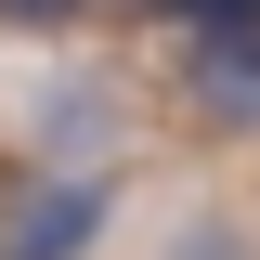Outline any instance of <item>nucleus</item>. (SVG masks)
I'll list each match as a JSON object with an SVG mask.
<instances>
[{"instance_id": "nucleus-1", "label": "nucleus", "mask_w": 260, "mask_h": 260, "mask_svg": "<svg viewBox=\"0 0 260 260\" xmlns=\"http://www.w3.org/2000/svg\"><path fill=\"white\" fill-rule=\"evenodd\" d=\"M91 234H104V182H91V169H65V182H39L26 208H13L0 260H78Z\"/></svg>"}, {"instance_id": "nucleus-2", "label": "nucleus", "mask_w": 260, "mask_h": 260, "mask_svg": "<svg viewBox=\"0 0 260 260\" xmlns=\"http://www.w3.org/2000/svg\"><path fill=\"white\" fill-rule=\"evenodd\" d=\"M195 117L221 130H260V26H195V65H182Z\"/></svg>"}, {"instance_id": "nucleus-3", "label": "nucleus", "mask_w": 260, "mask_h": 260, "mask_svg": "<svg viewBox=\"0 0 260 260\" xmlns=\"http://www.w3.org/2000/svg\"><path fill=\"white\" fill-rule=\"evenodd\" d=\"M143 13H169V26H260V0H143Z\"/></svg>"}, {"instance_id": "nucleus-4", "label": "nucleus", "mask_w": 260, "mask_h": 260, "mask_svg": "<svg viewBox=\"0 0 260 260\" xmlns=\"http://www.w3.org/2000/svg\"><path fill=\"white\" fill-rule=\"evenodd\" d=\"M78 13H91V0H0V26H26V39L39 26H78Z\"/></svg>"}]
</instances>
